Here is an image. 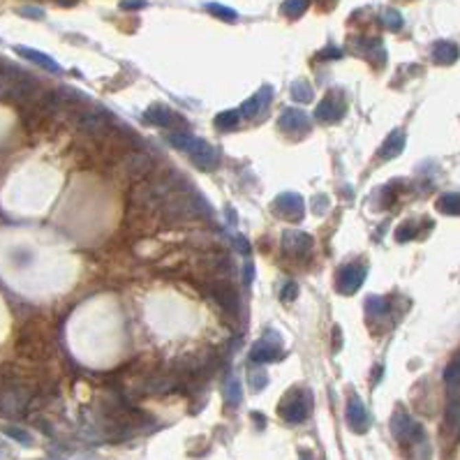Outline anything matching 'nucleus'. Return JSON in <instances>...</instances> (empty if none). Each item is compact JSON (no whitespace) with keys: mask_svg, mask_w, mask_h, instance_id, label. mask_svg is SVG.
Instances as JSON below:
<instances>
[{"mask_svg":"<svg viewBox=\"0 0 460 460\" xmlns=\"http://www.w3.org/2000/svg\"><path fill=\"white\" fill-rule=\"evenodd\" d=\"M433 58L437 62H442V65H449V62H453L458 58V47L453 42H437L433 47Z\"/></svg>","mask_w":460,"mask_h":460,"instance_id":"5","label":"nucleus"},{"mask_svg":"<svg viewBox=\"0 0 460 460\" xmlns=\"http://www.w3.org/2000/svg\"><path fill=\"white\" fill-rule=\"evenodd\" d=\"M347 417H349L352 428H356V430H365V426H368V417H365V409H363V405L356 398L349 402Z\"/></svg>","mask_w":460,"mask_h":460,"instance_id":"7","label":"nucleus"},{"mask_svg":"<svg viewBox=\"0 0 460 460\" xmlns=\"http://www.w3.org/2000/svg\"><path fill=\"white\" fill-rule=\"evenodd\" d=\"M28 402V391L23 387H5L0 389V414L5 417H14L21 414V409Z\"/></svg>","mask_w":460,"mask_h":460,"instance_id":"2","label":"nucleus"},{"mask_svg":"<svg viewBox=\"0 0 460 460\" xmlns=\"http://www.w3.org/2000/svg\"><path fill=\"white\" fill-rule=\"evenodd\" d=\"M439 211L449 213V216H460V194H446L439 199Z\"/></svg>","mask_w":460,"mask_h":460,"instance_id":"9","label":"nucleus"},{"mask_svg":"<svg viewBox=\"0 0 460 460\" xmlns=\"http://www.w3.org/2000/svg\"><path fill=\"white\" fill-rule=\"evenodd\" d=\"M206 10H209L211 14L220 16V19H227V21H234V19H236V12H234V10H229V8H222V5H216V3L206 5Z\"/></svg>","mask_w":460,"mask_h":460,"instance_id":"11","label":"nucleus"},{"mask_svg":"<svg viewBox=\"0 0 460 460\" xmlns=\"http://www.w3.org/2000/svg\"><path fill=\"white\" fill-rule=\"evenodd\" d=\"M16 54L23 56V58L30 60V62H35V65L44 67V70H49V72H60L58 62H56L54 58H49V56L40 54V51H33V49H28V47H16Z\"/></svg>","mask_w":460,"mask_h":460,"instance_id":"4","label":"nucleus"},{"mask_svg":"<svg viewBox=\"0 0 460 460\" xmlns=\"http://www.w3.org/2000/svg\"><path fill=\"white\" fill-rule=\"evenodd\" d=\"M282 417L287 421H292V424H299V421H303L308 417V400H292L289 405L282 407Z\"/></svg>","mask_w":460,"mask_h":460,"instance_id":"6","label":"nucleus"},{"mask_svg":"<svg viewBox=\"0 0 460 460\" xmlns=\"http://www.w3.org/2000/svg\"><path fill=\"white\" fill-rule=\"evenodd\" d=\"M444 380H446V387L449 389H460V356L453 358L449 363V368H446V373H444Z\"/></svg>","mask_w":460,"mask_h":460,"instance_id":"8","label":"nucleus"},{"mask_svg":"<svg viewBox=\"0 0 460 460\" xmlns=\"http://www.w3.org/2000/svg\"><path fill=\"white\" fill-rule=\"evenodd\" d=\"M5 433H8L10 437L19 439V442H23V444H30V435H28L26 430H21V428H5Z\"/></svg>","mask_w":460,"mask_h":460,"instance_id":"12","label":"nucleus"},{"mask_svg":"<svg viewBox=\"0 0 460 460\" xmlns=\"http://www.w3.org/2000/svg\"><path fill=\"white\" fill-rule=\"evenodd\" d=\"M387 21H389V28H393V30H398L402 26L400 14H398V12H393V10H391L389 14H387Z\"/></svg>","mask_w":460,"mask_h":460,"instance_id":"13","label":"nucleus"},{"mask_svg":"<svg viewBox=\"0 0 460 460\" xmlns=\"http://www.w3.org/2000/svg\"><path fill=\"white\" fill-rule=\"evenodd\" d=\"M21 14H26V16H35V19H42V16H44L40 10H21Z\"/></svg>","mask_w":460,"mask_h":460,"instance_id":"15","label":"nucleus"},{"mask_svg":"<svg viewBox=\"0 0 460 460\" xmlns=\"http://www.w3.org/2000/svg\"><path fill=\"white\" fill-rule=\"evenodd\" d=\"M393 435L398 439H402V442H412V439L421 437V428L409 417H405V414H398V417L393 419Z\"/></svg>","mask_w":460,"mask_h":460,"instance_id":"3","label":"nucleus"},{"mask_svg":"<svg viewBox=\"0 0 460 460\" xmlns=\"http://www.w3.org/2000/svg\"><path fill=\"white\" fill-rule=\"evenodd\" d=\"M227 393H229V402H231V405H238L241 395H238V387H236V384H229V391H227Z\"/></svg>","mask_w":460,"mask_h":460,"instance_id":"14","label":"nucleus"},{"mask_svg":"<svg viewBox=\"0 0 460 460\" xmlns=\"http://www.w3.org/2000/svg\"><path fill=\"white\" fill-rule=\"evenodd\" d=\"M37 93V81L14 65L0 67V102L28 104Z\"/></svg>","mask_w":460,"mask_h":460,"instance_id":"1","label":"nucleus"},{"mask_svg":"<svg viewBox=\"0 0 460 460\" xmlns=\"http://www.w3.org/2000/svg\"><path fill=\"white\" fill-rule=\"evenodd\" d=\"M306 10H308V0H287V3L282 5V12H285L287 16H292V19L301 16Z\"/></svg>","mask_w":460,"mask_h":460,"instance_id":"10","label":"nucleus"}]
</instances>
